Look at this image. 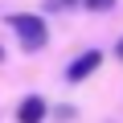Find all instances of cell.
I'll use <instances>...</instances> for the list:
<instances>
[{
	"instance_id": "7",
	"label": "cell",
	"mask_w": 123,
	"mask_h": 123,
	"mask_svg": "<svg viewBox=\"0 0 123 123\" xmlns=\"http://www.w3.org/2000/svg\"><path fill=\"white\" fill-rule=\"evenodd\" d=\"M0 62H4V49H0Z\"/></svg>"
},
{
	"instance_id": "4",
	"label": "cell",
	"mask_w": 123,
	"mask_h": 123,
	"mask_svg": "<svg viewBox=\"0 0 123 123\" xmlns=\"http://www.w3.org/2000/svg\"><path fill=\"white\" fill-rule=\"evenodd\" d=\"M111 4H115V0H86V8H94V12H107Z\"/></svg>"
},
{
	"instance_id": "2",
	"label": "cell",
	"mask_w": 123,
	"mask_h": 123,
	"mask_svg": "<svg viewBox=\"0 0 123 123\" xmlns=\"http://www.w3.org/2000/svg\"><path fill=\"white\" fill-rule=\"evenodd\" d=\"M98 66H103V53H98V49H86V53H78L70 66H66V82H82V78H90Z\"/></svg>"
},
{
	"instance_id": "6",
	"label": "cell",
	"mask_w": 123,
	"mask_h": 123,
	"mask_svg": "<svg viewBox=\"0 0 123 123\" xmlns=\"http://www.w3.org/2000/svg\"><path fill=\"white\" fill-rule=\"evenodd\" d=\"M115 53H119V57H123V37H119V45H115Z\"/></svg>"
},
{
	"instance_id": "3",
	"label": "cell",
	"mask_w": 123,
	"mask_h": 123,
	"mask_svg": "<svg viewBox=\"0 0 123 123\" xmlns=\"http://www.w3.org/2000/svg\"><path fill=\"white\" fill-rule=\"evenodd\" d=\"M45 115H49V107H45V98H41V94L21 98V107H17V123H41Z\"/></svg>"
},
{
	"instance_id": "5",
	"label": "cell",
	"mask_w": 123,
	"mask_h": 123,
	"mask_svg": "<svg viewBox=\"0 0 123 123\" xmlns=\"http://www.w3.org/2000/svg\"><path fill=\"white\" fill-rule=\"evenodd\" d=\"M70 4H78V0H49V8H70Z\"/></svg>"
},
{
	"instance_id": "1",
	"label": "cell",
	"mask_w": 123,
	"mask_h": 123,
	"mask_svg": "<svg viewBox=\"0 0 123 123\" xmlns=\"http://www.w3.org/2000/svg\"><path fill=\"white\" fill-rule=\"evenodd\" d=\"M8 25H12V33L21 37V45H25V49H41V45L49 41L45 21H41V17H33V12H12V17H8Z\"/></svg>"
}]
</instances>
